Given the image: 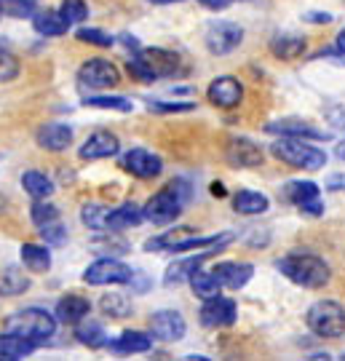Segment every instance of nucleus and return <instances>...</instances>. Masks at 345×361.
Returning a JSON list of instances; mask_svg holds the SVG:
<instances>
[{"instance_id":"nucleus-47","label":"nucleus","mask_w":345,"mask_h":361,"mask_svg":"<svg viewBox=\"0 0 345 361\" xmlns=\"http://www.w3.org/2000/svg\"><path fill=\"white\" fill-rule=\"evenodd\" d=\"M334 153H337V158H340V161H345V142L337 145V150H334Z\"/></svg>"},{"instance_id":"nucleus-28","label":"nucleus","mask_w":345,"mask_h":361,"mask_svg":"<svg viewBox=\"0 0 345 361\" xmlns=\"http://www.w3.org/2000/svg\"><path fill=\"white\" fill-rule=\"evenodd\" d=\"M268 207H270L268 195L255 193V190H238L236 198H233V209H236L238 214H246V217L262 214V212H268Z\"/></svg>"},{"instance_id":"nucleus-43","label":"nucleus","mask_w":345,"mask_h":361,"mask_svg":"<svg viewBox=\"0 0 345 361\" xmlns=\"http://www.w3.org/2000/svg\"><path fill=\"white\" fill-rule=\"evenodd\" d=\"M204 8H209V11H225L233 0H198Z\"/></svg>"},{"instance_id":"nucleus-4","label":"nucleus","mask_w":345,"mask_h":361,"mask_svg":"<svg viewBox=\"0 0 345 361\" xmlns=\"http://www.w3.org/2000/svg\"><path fill=\"white\" fill-rule=\"evenodd\" d=\"M270 153L294 169L316 171V169L327 166V153L316 145L305 142L303 137H282V140H276L270 145Z\"/></svg>"},{"instance_id":"nucleus-38","label":"nucleus","mask_w":345,"mask_h":361,"mask_svg":"<svg viewBox=\"0 0 345 361\" xmlns=\"http://www.w3.org/2000/svg\"><path fill=\"white\" fill-rule=\"evenodd\" d=\"M75 38L80 43H89V46H99V49H110L113 46V38L102 32V30H94V27H80L75 32Z\"/></svg>"},{"instance_id":"nucleus-17","label":"nucleus","mask_w":345,"mask_h":361,"mask_svg":"<svg viewBox=\"0 0 345 361\" xmlns=\"http://www.w3.org/2000/svg\"><path fill=\"white\" fill-rule=\"evenodd\" d=\"M255 268L249 262H219L214 265V276L222 284V289H241L249 279H252Z\"/></svg>"},{"instance_id":"nucleus-11","label":"nucleus","mask_w":345,"mask_h":361,"mask_svg":"<svg viewBox=\"0 0 345 361\" xmlns=\"http://www.w3.org/2000/svg\"><path fill=\"white\" fill-rule=\"evenodd\" d=\"M121 166H123V171L140 177V180H153V177H158V174L164 171V161L155 153H150V150L134 147V150H128V153L121 158Z\"/></svg>"},{"instance_id":"nucleus-35","label":"nucleus","mask_w":345,"mask_h":361,"mask_svg":"<svg viewBox=\"0 0 345 361\" xmlns=\"http://www.w3.org/2000/svg\"><path fill=\"white\" fill-rule=\"evenodd\" d=\"M107 217H110V209L97 207V204H89L80 212V219L89 225L91 231H107Z\"/></svg>"},{"instance_id":"nucleus-2","label":"nucleus","mask_w":345,"mask_h":361,"mask_svg":"<svg viewBox=\"0 0 345 361\" xmlns=\"http://www.w3.org/2000/svg\"><path fill=\"white\" fill-rule=\"evenodd\" d=\"M190 198V188L185 180H171L167 188H161L150 201L145 204V219H150L153 225H169L182 214V207Z\"/></svg>"},{"instance_id":"nucleus-19","label":"nucleus","mask_w":345,"mask_h":361,"mask_svg":"<svg viewBox=\"0 0 345 361\" xmlns=\"http://www.w3.org/2000/svg\"><path fill=\"white\" fill-rule=\"evenodd\" d=\"M89 313H91V302L86 300V297L67 295V297H62V300H59V305H56V322L75 326V324L83 322Z\"/></svg>"},{"instance_id":"nucleus-3","label":"nucleus","mask_w":345,"mask_h":361,"mask_svg":"<svg viewBox=\"0 0 345 361\" xmlns=\"http://www.w3.org/2000/svg\"><path fill=\"white\" fill-rule=\"evenodd\" d=\"M128 73L142 80V83H153L155 78H169L179 70V56L167 51V49H140L126 62Z\"/></svg>"},{"instance_id":"nucleus-21","label":"nucleus","mask_w":345,"mask_h":361,"mask_svg":"<svg viewBox=\"0 0 345 361\" xmlns=\"http://www.w3.org/2000/svg\"><path fill=\"white\" fill-rule=\"evenodd\" d=\"M35 348H38V343H32V340H27L22 335H13V332L0 335V359L19 361L25 359V356H30Z\"/></svg>"},{"instance_id":"nucleus-20","label":"nucleus","mask_w":345,"mask_h":361,"mask_svg":"<svg viewBox=\"0 0 345 361\" xmlns=\"http://www.w3.org/2000/svg\"><path fill=\"white\" fill-rule=\"evenodd\" d=\"M214 252H201V255H195V257H188V259H179V262H171L167 268V276H164V284L167 286H177L182 281H190V276L198 268H201V262L206 257H212Z\"/></svg>"},{"instance_id":"nucleus-8","label":"nucleus","mask_w":345,"mask_h":361,"mask_svg":"<svg viewBox=\"0 0 345 361\" xmlns=\"http://www.w3.org/2000/svg\"><path fill=\"white\" fill-rule=\"evenodd\" d=\"M134 279V271L123 265V262H118L113 257H104V259H97L94 265L86 268L83 273V281L91 286H107V284H128Z\"/></svg>"},{"instance_id":"nucleus-37","label":"nucleus","mask_w":345,"mask_h":361,"mask_svg":"<svg viewBox=\"0 0 345 361\" xmlns=\"http://www.w3.org/2000/svg\"><path fill=\"white\" fill-rule=\"evenodd\" d=\"M59 13H62L70 25H80V22L89 16V6H86L83 0H62Z\"/></svg>"},{"instance_id":"nucleus-9","label":"nucleus","mask_w":345,"mask_h":361,"mask_svg":"<svg viewBox=\"0 0 345 361\" xmlns=\"http://www.w3.org/2000/svg\"><path fill=\"white\" fill-rule=\"evenodd\" d=\"M243 40V30L236 22H212L206 30V49L217 56L236 51Z\"/></svg>"},{"instance_id":"nucleus-34","label":"nucleus","mask_w":345,"mask_h":361,"mask_svg":"<svg viewBox=\"0 0 345 361\" xmlns=\"http://www.w3.org/2000/svg\"><path fill=\"white\" fill-rule=\"evenodd\" d=\"M86 107H99V110H118V113H131L134 104L126 97H86Z\"/></svg>"},{"instance_id":"nucleus-45","label":"nucleus","mask_w":345,"mask_h":361,"mask_svg":"<svg viewBox=\"0 0 345 361\" xmlns=\"http://www.w3.org/2000/svg\"><path fill=\"white\" fill-rule=\"evenodd\" d=\"M337 54H345V30H340L337 35Z\"/></svg>"},{"instance_id":"nucleus-22","label":"nucleus","mask_w":345,"mask_h":361,"mask_svg":"<svg viewBox=\"0 0 345 361\" xmlns=\"http://www.w3.org/2000/svg\"><path fill=\"white\" fill-rule=\"evenodd\" d=\"M142 219H145V209H140L137 204H123L118 209H110L107 231H128V228H137Z\"/></svg>"},{"instance_id":"nucleus-26","label":"nucleus","mask_w":345,"mask_h":361,"mask_svg":"<svg viewBox=\"0 0 345 361\" xmlns=\"http://www.w3.org/2000/svg\"><path fill=\"white\" fill-rule=\"evenodd\" d=\"M305 49H308L305 38H297V35H279V38L270 40V51H273V56L286 59V62L300 59V56L305 54Z\"/></svg>"},{"instance_id":"nucleus-49","label":"nucleus","mask_w":345,"mask_h":361,"mask_svg":"<svg viewBox=\"0 0 345 361\" xmlns=\"http://www.w3.org/2000/svg\"><path fill=\"white\" fill-rule=\"evenodd\" d=\"M6 49H8V40H3V38H0V51H6Z\"/></svg>"},{"instance_id":"nucleus-15","label":"nucleus","mask_w":345,"mask_h":361,"mask_svg":"<svg viewBox=\"0 0 345 361\" xmlns=\"http://www.w3.org/2000/svg\"><path fill=\"white\" fill-rule=\"evenodd\" d=\"M121 150V142L113 131H94L89 140L80 147V158L83 161H102V158H110Z\"/></svg>"},{"instance_id":"nucleus-14","label":"nucleus","mask_w":345,"mask_h":361,"mask_svg":"<svg viewBox=\"0 0 345 361\" xmlns=\"http://www.w3.org/2000/svg\"><path fill=\"white\" fill-rule=\"evenodd\" d=\"M188 332V324L177 310H158L150 316V335L164 343H177Z\"/></svg>"},{"instance_id":"nucleus-6","label":"nucleus","mask_w":345,"mask_h":361,"mask_svg":"<svg viewBox=\"0 0 345 361\" xmlns=\"http://www.w3.org/2000/svg\"><path fill=\"white\" fill-rule=\"evenodd\" d=\"M305 324L319 337H343L345 335V308L334 300H319L305 313Z\"/></svg>"},{"instance_id":"nucleus-33","label":"nucleus","mask_w":345,"mask_h":361,"mask_svg":"<svg viewBox=\"0 0 345 361\" xmlns=\"http://www.w3.org/2000/svg\"><path fill=\"white\" fill-rule=\"evenodd\" d=\"M102 310L107 316H113V319H126L128 313H131V300L126 295H121V292H113V295H104L102 297Z\"/></svg>"},{"instance_id":"nucleus-13","label":"nucleus","mask_w":345,"mask_h":361,"mask_svg":"<svg viewBox=\"0 0 345 361\" xmlns=\"http://www.w3.org/2000/svg\"><path fill=\"white\" fill-rule=\"evenodd\" d=\"M209 102L214 107H222V110H230V107H238L243 99V86L238 78L233 75H219L212 80V86L206 91Z\"/></svg>"},{"instance_id":"nucleus-10","label":"nucleus","mask_w":345,"mask_h":361,"mask_svg":"<svg viewBox=\"0 0 345 361\" xmlns=\"http://www.w3.org/2000/svg\"><path fill=\"white\" fill-rule=\"evenodd\" d=\"M284 195H286V201H292L294 207L310 214V217L324 214V204H321V193L316 182H289Z\"/></svg>"},{"instance_id":"nucleus-29","label":"nucleus","mask_w":345,"mask_h":361,"mask_svg":"<svg viewBox=\"0 0 345 361\" xmlns=\"http://www.w3.org/2000/svg\"><path fill=\"white\" fill-rule=\"evenodd\" d=\"M22 262L30 273H46L52 268V252L46 246L25 244L22 246Z\"/></svg>"},{"instance_id":"nucleus-36","label":"nucleus","mask_w":345,"mask_h":361,"mask_svg":"<svg viewBox=\"0 0 345 361\" xmlns=\"http://www.w3.org/2000/svg\"><path fill=\"white\" fill-rule=\"evenodd\" d=\"M3 16H13V19H25V16H35V3L32 0H0Z\"/></svg>"},{"instance_id":"nucleus-51","label":"nucleus","mask_w":345,"mask_h":361,"mask_svg":"<svg viewBox=\"0 0 345 361\" xmlns=\"http://www.w3.org/2000/svg\"><path fill=\"white\" fill-rule=\"evenodd\" d=\"M343 359H345V353H343Z\"/></svg>"},{"instance_id":"nucleus-41","label":"nucleus","mask_w":345,"mask_h":361,"mask_svg":"<svg viewBox=\"0 0 345 361\" xmlns=\"http://www.w3.org/2000/svg\"><path fill=\"white\" fill-rule=\"evenodd\" d=\"M16 75H19V62L8 51H0V83L13 80Z\"/></svg>"},{"instance_id":"nucleus-39","label":"nucleus","mask_w":345,"mask_h":361,"mask_svg":"<svg viewBox=\"0 0 345 361\" xmlns=\"http://www.w3.org/2000/svg\"><path fill=\"white\" fill-rule=\"evenodd\" d=\"M40 238L46 241V246H62L67 241V231L64 225H59V219H54V222L40 225Z\"/></svg>"},{"instance_id":"nucleus-24","label":"nucleus","mask_w":345,"mask_h":361,"mask_svg":"<svg viewBox=\"0 0 345 361\" xmlns=\"http://www.w3.org/2000/svg\"><path fill=\"white\" fill-rule=\"evenodd\" d=\"M32 27L38 30L40 35H46V38H59V35L67 32L70 22L59 11H38L32 16Z\"/></svg>"},{"instance_id":"nucleus-25","label":"nucleus","mask_w":345,"mask_h":361,"mask_svg":"<svg viewBox=\"0 0 345 361\" xmlns=\"http://www.w3.org/2000/svg\"><path fill=\"white\" fill-rule=\"evenodd\" d=\"M75 337L80 345H89V348H104L107 345V332H104V326L99 322H94V319H83V322L75 324Z\"/></svg>"},{"instance_id":"nucleus-40","label":"nucleus","mask_w":345,"mask_h":361,"mask_svg":"<svg viewBox=\"0 0 345 361\" xmlns=\"http://www.w3.org/2000/svg\"><path fill=\"white\" fill-rule=\"evenodd\" d=\"M32 222L35 225H46V222H54V219H59V209L54 207V204H46V198H40V201H35L32 204Z\"/></svg>"},{"instance_id":"nucleus-42","label":"nucleus","mask_w":345,"mask_h":361,"mask_svg":"<svg viewBox=\"0 0 345 361\" xmlns=\"http://www.w3.org/2000/svg\"><path fill=\"white\" fill-rule=\"evenodd\" d=\"M150 110L155 113H190L195 110V102H150Z\"/></svg>"},{"instance_id":"nucleus-30","label":"nucleus","mask_w":345,"mask_h":361,"mask_svg":"<svg viewBox=\"0 0 345 361\" xmlns=\"http://www.w3.org/2000/svg\"><path fill=\"white\" fill-rule=\"evenodd\" d=\"M190 286H193V292H195V297H201V300L217 297L219 292H222V284L217 281L214 271H201V268L190 276Z\"/></svg>"},{"instance_id":"nucleus-46","label":"nucleus","mask_w":345,"mask_h":361,"mask_svg":"<svg viewBox=\"0 0 345 361\" xmlns=\"http://www.w3.org/2000/svg\"><path fill=\"white\" fill-rule=\"evenodd\" d=\"M153 6H171V3H182V0H150Z\"/></svg>"},{"instance_id":"nucleus-7","label":"nucleus","mask_w":345,"mask_h":361,"mask_svg":"<svg viewBox=\"0 0 345 361\" xmlns=\"http://www.w3.org/2000/svg\"><path fill=\"white\" fill-rule=\"evenodd\" d=\"M78 80H80V86H86V89H94V91H107L118 86L121 83V70L113 65V62H107V59H89V62H83L80 70H78Z\"/></svg>"},{"instance_id":"nucleus-1","label":"nucleus","mask_w":345,"mask_h":361,"mask_svg":"<svg viewBox=\"0 0 345 361\" xmlns=\"http://www.w3.org/2000/svg\"><path fill=\"white\" fill-rule=\"evenodd\" d=\"M279 271L297 286L305 289H321L329 281V265L310 252H289L286 257L279 259Z\"/></svg>"},{"instance_id":"nucleus-31","label":"nucleus","mask_w":345,"mask_h":361,"mask_svg":"<svg viewBox=\"0 0 345 361\" xmlns=\"http://www.w3.org/2000/svg\"><path fill=\"white\" fill-rule=\"evenodd\" d=\"M30 289V279L19 268H6L0 273V295L6 297H16Z\"/></svg>"},{"instance_id":"nucleus-5","label":"nucleus","mask_w":345,"mask_h":361,"mask_svg":"<svg viewBox=\"0 0 345 361\" xmlns=\"http://www.w3.org/2000/svg\"><path fill=\"white\" fill-rule=\"evenodd\" d=\"M6 332L22 335L40 345L43 340L54 337V332H56V316H52L43 308H25L13 313L11 319H6Z\"/></svg>"},{"instance_id":"nucleus-12","label":"nucleus","mask_w":345,"mask_h":361,"mask_svg":"<svg viewBox=\"0 0 345 361\" xmlns=\"http://www.w3.org/2000/svg\"><path fill=\"white\" fill-rule=\"evenodd\" d=\"M238 316V308L230 297H209L201 305V324L209 326V329H217V326H230Z\"/></svg>"},{"instance_id":"nucleus-27","label":"nucleus","mask_w":345,"mask_h":361,"mask_svg":"<svg viewBox=\"0 0 345 361\" xmlns=\"http://www.w3.org/2000/svg\"><path fill=\"white\" fill-rule=\"evenodd\" d=\"M150 348H153V337H147L145 332H123L110 343L113 353H147Z\"/></svg>"},{"instance_id":"nucleus-50","label":"nucleus","mask_w":345,"mask_h":361,"mask_svg":"<svg viewBox=\"0 0 345 361\" xmlns=\"http://www.w3.org/2000/svg\"><path fill=\"white\" fill-rule=\"evenodd\" d=\"M0 16H3V8H0Z\"/></svg>"},{"instance_id":"nucleus-32","label":"nucleus","mask_w":345,"mask_h":361,"mask_svg":"<svg viewBox=\"0 0 345 361\" xmlns=\"http://www.w3.org/2000/svg\"><path fill=\"white\" fill-rule=\"evenodd\" d=\"M22 185H25V190L32 195L35 201L54 195V182L49 180L46 174H40V171H25V174H22Z\"/></svg>"},{"instance_id":"nucleus-48","label":"nucleus","mask_w":345,"mask_h":361,"mask_svg":"<svg viewBox=\"0 0 345 361\" xmlns=\"http://www.w3.org/2000/svg\"><path fill=\"white\" fill-rule=\"evenodd\" d=\"M212 193H214V195H225V190H222V185H212Z\"/></svg>"},{"instance_id":"nucleus-18","label":"nucleus","mask_w":345,"mask_h":361,"mask_svg":"<svg viewBox=\"0 0 345 361\" xmlns=\"http://www.w3.org/2000/svg\"><path fill=\"white\" fill-rule=\"evenodd\" d=\"M38 145L43 150L62 153L73 145V129L64 126V123H46V126L38 129Z\"/></svg>"},{"instance_id":"nucleus-23","label":"nucleus","mask_w":345,"mask_h":361,"mask_svg":"<svg viewBox=\"0 0 345 361\" xmlns=\"http://www.w3.org/2000/svg\"><path fill=\"white\" fill-rule=\"evenodd\" d=\"M270 134H282V137H303V140H327V134L319 129H313L305 121H279L270 123Z\"/></svg>"},{"instance_id":"nucleus-16","label":"nucleus","mask_w":345,"mask_h":361,"mask_svg":"<svg viewBox=\"0 0 345 361\" xmlns=\"http://www.w3.org/2000/svg\"><path fill=\"white\" fill-rule=\"evenodd\" d=\"M262 150L257 147L252 140H233L228 145V161L233 166L238 169H255V166H262Z\"/></svg>"},{"instance_id":"nucleus-44","label":"nucleus","mask_w":345,"mask_h":361,"mask_svg":"<svg viewBox=\"0 0 345 361\" xmlns=\"http://www.w3.org/2000/svg\"><path fill=\"white\" fill-rule=\"evenodd\" d=\"M305 19L308 22H316V25H321V22H324V25H329V22H332V16H329V13H308Z\"/></svg>"}]
</instances>
